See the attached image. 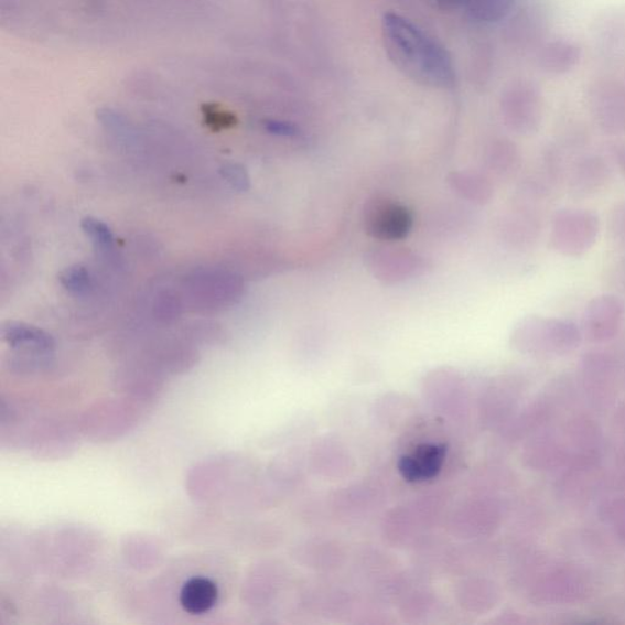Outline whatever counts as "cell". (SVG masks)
Instances as JSON below:
<instances>
[{
    "mask_svg": "<svg viewBox=\"0 0 625 625\" xmlns=\"http://www.w3.org/2000/svg\"><path fill=\"white\" fill-rule=\"evenodd\" d=\"M450 184L463 197L474 203L485 204L491 202L494 195V187L491 181L479 174L453 173Z\"/></svg>",
    "mask_w": 625,
    "mask_h": 625,
    "instance_id": "obj_18",
    "label": "cell"
},
{
    "mask_svg": "<svg viewBox=\"0 0 625 625\" xmlns=\"http://www.w3.org/2000/svg\"><path fill=\"white\" fill-rule=\"evenodd\" d=\"M583 332L572 321L530 315L510 335V344L521 355L554 359L572 355L582 345Z\"/></svg>",
    "mask_w": 625,
    "mask_h": 625,
    "instance_id": "obj_2",
    "label": "cell"
},
{
    "mask_svg": "<svg viewBox=\"0 0 625 625\" xmlns=\"http://www.w3.org/2000/svg\"><path fill=\"white\" fill-rule=\"evenodd\" d=\"M446 450L440 445H423L402 459L400 471L411 482L433 478L441 470Z\"/></svg>",
    "mask_w": 625,
    "mask_h": 625,
    "instance_id": "obj_15",
    "label": "cell"
},
{
    "mask_svg": "<svg viewBox=\"0 0 625 625\" xmlns=\"http://www.w3.org/2000/svg\"><path fill=\"white\" fill-rule=\"evenodd\" d=\"M225 174L235 188L244 190L247 187L248 179L243 169L231 165L225 168Z\"/></svg>",
    "mask_w": 625,
    "mask_h": 625,
    "instance_id": "obj_29",
    "label": "cell"
},
{
    "mask_svg": "<svg viewBox=\"0 0 625 625\" xmlns=\"http://www.w3.org/2000/svg\"><path fill=\"white\" fill-rule=\"evenodd\" d=\"M594 31L596 47L602 54L613 61L625 55V9L602 17Z\"/></svg>",
    "mask_w": 625,
    "mask_h": 625,
    "instance_id": "obj_14",
    "label": "cell"
},
{
    "mask_svg": "<svg viewBox=\"0 0 625 625\" xmlns=\"http://www.w3.org/2000/svg\"><path fill=\"white\" fill-rule=\"evenodd\" d=\"M525 462L532 471L548 473L564 470L571 462L562 431L541 430L525 451Z\"/></svg>",
    "mask_w": 625,
    "mask_h": 625,
    "instance_id": "obj_10",
    "label": "cell"
},
{
    "mask_svg": "<svg viewBox=\"0 0 625 625\" xmlns=\"http://www.w3.org/2000/svg\"><path fill=\"white\" fill-rule=\"evenodd\" d=\"M367 261L374 276L386 282L405 281L424 270L423 258L405 248H379Z\"/></svg>",
    "mask_w": 625,
    "mask_h": 625,
    "instance_id": "obj_11",
    "label": "cell"
},
{
    "mask_svg": "<svg viewBox=\"0 0 625 625\" xmlns=\"http://www.w3.org/2000/svg\"><path fill=\"white\" fill-rule=\"evenodd\" d=\"M581 379L589 401L595 407H608L616 399L618 369L606 352L590 351L583 356Z\"/></svg>",
    "mask_w": 625,
    "mask_h": 625,
    "instance_id": "obj_8",
    "label": "cell"
},
{
    "mask_svg": "<svg viewBox=\"0 0 625 625\" xmlns=\"http://www.w3.org/2000/svg\"><path fill=\"white\" fill-rule=\"evenodd\" d=\"M267 131L279 136H294L298 134V129L293 125L285 121L268 120L265 122Z\"/></svg>",
    "mask_w": 625,
    "mask_h": 625,
    "instance_id": "obj_28",
    "label": "cell"
},
{
    "mask_svg": "<svg viewBox=\"0 0 625 625\" xmlns=\"http://www.w3.org/2000/svg\"><path fill=\"white\" fill-rule=\"evenodd\" d=\"M472 13L483 21L506 18L515 7V0H467Z\"/></svg>",
    "mask_w": 625,
    "mask_h": 625,
    "instance_id": "obj_23",
    "label": "cell"
},
{
    "mask_svg": "<svg viewBox=\"0 0 625 625\" xmlns=\"http://www.w3.org/2000/svg\"><path fill=\"white\" fill-rule=\"evenodd\" d=\"M60 280L62 285L74 294L87 292L90 283L88 271L83 267L66 269Z\"/></svg>",
    "mask_w": 625,
    "mask_h": 625,
    "instance_id": "obj_24",
    "label": "cell"
},
{
    "mask_svg": "<svg viewBox=\"0 0 625 625\" xmlns=\"http://www.w3.org/2000/svg\"><path fill=\"white\" fill-rule=\"evenodd\" d=\"M624 305L615 294H600L586 306L583 335L593 344H606L615 338L623 324Z\"/></svg>",
    "mask_w": 625,
    "mask_h": 625,
    "instance_id": "obj_9",
    "label": "cell"
},
{
    "mask_svg": "<svg viewBox=\"0 0 625 625\" xmlns=\"http://www.w3.org/2000/svg\"><path fill=\"white\" fill-rule=\"evenodd\" d=\"M599 517L616 536L625 540V494L602 499Z\"/></svg>",
    "mask_w": 625,
    "mask_h": 625,
    "instance_id": "obj_22",
    "label": "cell"
},
{
    "mask_svg": "<svg viewBox=\"0 0 625 625\" xmlns=\"http://www.w3.org/2000/svg\"><path fill=\"white\" fill-rule=\"evenodd\" d=\"M505 231L510 244L527 247L537 241L540 234V223L528 213H520L507 219Z\"/></svg>",
    "mask_w": 625,
    "mask_h": 625,
    "instance_id": "obj_19",
    "label": "cell"
},
{
    "mask_svg": "<svg viewBox=\"0 0 625 625\" xmlns=\"http://www.w3.org/2000/svg\"><path fill=\"white\" fill-rule=\"evenodd\" d=\"M610 234L617 246L625 248V201L611 213Z\"/></svg>",
    "mask_w": 625,
    "mask_h": 625,
    "instance_id": "obj_26",
    "label": "cell"
},
{
    "mask_svg": "<svg viewBox=\"0 0 625 625\" xmlns=\"http://www.w3.org/2000/svg\"><path fill=\"white\" fill-rule=\"evenodd\" d=\"M564 471L559 485L563 498L568 502L579 503L593 496L600 481L599 475H596L599 465H595V467H567Z\"/></svg>",
    "mask_w": 625,
    "mask_h": 625,
    "instance_id": "obj_17",
    "label": "cell"
},
{
    "mask_svg": "<svg viewBox=\"0 0 625 625\" xmlns=\"http://www.w3.org/2000/svg\"><path fill=\"white\" fill-rule=\"evenodd\" d=\"M581 45L572 40L557 37L545 41L537 50L539 69L550 76L571 73L582 61Z\"/></svg>",
    "mask_w": 625,
    "mask_h": 625,
    "instance_id": "obj_12",
    "label": "cell"
},
{
    "mask_svg": "<svg viewBox=\"0 0 625 625\" xmlns=\"http://www.w3.org/2000/svg\"><path fill=\"white\" fill-rule=\"evenodd\" d=\"M386 53L397 69L413 82L433 88H449L456 79L451 55L411 20L388 13L382 19Z\"/></svg>",
    "mask_w": 625,
    "mask_h": 625,
    "instance_id": "obj_1",
    "label": "cell"
},
{
    "mask_svg": "<svg viewBox=\"0 0 625 625\" xmlns=\"http://www.w3.org/2000/svg\"><path fill=\"white\" fill-rule=\"evenodd\" d=\"M219 589L209 578L188 579L181 589L180 605L190 615H204L218 604Z\"/></svg>",
    "mask_w": 625,
    "mask_h": 625,
    "instance_id": "obj_16",
    "label": "cell"
},
{
    "mask_svg": "<svg viewBox=\"0 0 625 625\" xmlns=\"http://www.w3.org/2000/svg\"><path fill=\"white\" fill-rule=\"evenodd\" d=\"M612 154L621 172L625 175V144H615L612 147Z\"/></svg>",
    "mask_w": 625,
    "mask_h": 625,
    "instance_id": "obj_30",
    "label": "cell"
},
{
    "mask_svg": "<svg viewBox=\"0 0 625 625\" xmlns=\"http://www.w3.org/2000/svg\"><path fill=\"white\" fill-rule=\"evenodd\" d=\"M437 2L443 8H453L467 2V0H437Z\"/></svg>",
    "mask_w": 625,
    "mask_h": 625,
    "instance_id": "obj_31",
    "label": "cell"
},
{
    "mask_svg": "<svg viewBox=\"0 0 625 625\" xmlns=\"http://www.w3.org/2000/svg\"><path fill=\"white\" fill-rule=\"evenodd\" d=\"M4 337L9 344L14 346L36 347L40 351H49L53 347L51 336L39 331V328L24 324H10L4 328Z\"/></svg>",
    "mask_w": 625,
    "mask_h": 625,
    "instance_id": "obj_20",
    "label": "cell"
},
{
    "mask_svg": "<svg viewBox=\"0 0 625 625\" xmlns=\"http://www.w3.org/2000/svg\"><path fill=\"white\" fill-rule=\"evenodd\" d=\"M588 107L601 131L617 134L625 130V86L612 77H596L588 86Z\"/></svg>",
    "mask_w": 625,
    "mask_h": 625,
    "instance_id": "obj_6",
    "label": "cell"
},
{
    "mask_svg": "<svg viewBox=\"0 0 625 625\" xmlns=\"http://www.w3.org/2000/svg\"><path fill=\"white\" fill-rule=\"evenodd\" d=\"M83 230L100 248H110L114 243V235L108 225L104 222L87 218L83 220Z\"/></svg>",
    "mask_w": 625,
    "mask_h": 625,
    "instance_id": "obj_25",
    "label": "cell"
},
{
    "mask_svg": "<svg viewBox=\"0 0 625 625\" xmlns=\"http://www.w3.org/2000/svg\"><path fill=\"white\" fill-rule=\"evenodd\" d=\"M608 176L604 158L594 154L579 158L570 176V192L578 198L594 196L606 185Z\"/></svg>",
    "mask_w": 625,
    "mask_h": 625,
    "instance_id": "obj_13",
    "label": "cell"
},
{
    "mask_svg": "<svg viewBox=\"0 0 625 625\" xmlns=\"http://www.w3.org/2000/svg\"><path fill=\"white\" fill-rule=\"evenodd\" d=\"M502 110L510 130L525 136L536 133L543 116L540 87L530 79H518L510 84L503 96Z\"/></svg>",
    "mask_w": 625,
    "mask_h": 625,
    "instance_id": "obj_5",
    "label": "cell"
},
{
    "mask_svg": "<svg viewBox=\"0 0 625 625\" xmlns=\"http://www.w3.org/2000/svg\"><path fill=\"white\" fill-rule=\"evenodd\" d=\"M204 117L207 118L208 123L215 129L229 128L235 123V117L231 114L215 107H207L206 111H204Z\"/></svg>",
    "mask_w": 625,
    "mask_h": 625,
    "instance_id": "obj_27",
    "label": "cell"
},
{
    "mask_svg": "<svg viewBox=\"0 0 625 625\" xmlns=\"http://www.w3.org/2000/svg\"><path fill=\"white\" fill-rule=\"evenodd\" d=\"M366 231L381 241H400L412 231L413 214L399 202L375 197L363 213Z\"/></svg>",
    "mask_w": 625,
    "mask_h": 625,
    "instance_id": "obj_7",
    "label": "cell"
},
{
    "mask_svg": "<svg viewBox=\"0 0 625 625\" xmlns=\"http://www.w3.org/2000/svg\"><path fill=\"white\" fill-rule=\"evenodd\" d=\"M590 591L586 578L576 568L556 564L545 568L530 590L539 606H568L584 601Z\"/></svg>",
    "mask_w": 625,
    "mask_h": 625,
    "instance_id": "obj_4",
    "label": "cell"
},
{
    "mask_svg": "<svg viewBox=\"0 0 625 625\" xmlns=\"http://www.w3.org/2000/svg\"><path fill=\"white\" fill-rule=\"evenodd\" d=\"M600 227L594 212L578 208L556 212L551 223V247L564 257H582L596 244Z\"/></svg>",
    "mask_w": 625,
    "mask_h": 625,
    "instance_id": "obj_3",
    "label": "cell"
},
{
    "mask_svg": "<svg viewBox=\"0 0 625 625\" xmlns=\"http://www.w3.org/2000/svg\"><path fill=\"white\" fill-rule=\"evenodd\" d=\"M487 164L497 174L513 173L519 164V151L517 146L509 140H497L487 153Z\"/></svg>",
    "mask_w": 625,
    "mask_h": 625,
    "instance_id": "obj_21",
    "label": "cell"
}]
</instances>
